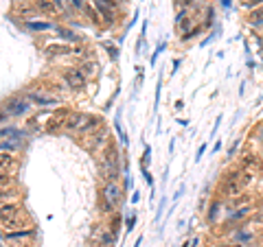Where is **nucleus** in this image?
Returning a JSON list of instances; mask_svg holds the SVG:
<instances>
[{
    "mask_svg": "<svg viewBox=\"0 0 263 247\" xmlns=\"http://www.w3.org/2000/svg\"><path fill=\"white\" fill-rule=\"evenodd\" d=\"M33 236H36V230L33 228H26V230H13V232H7L5 238L9 247H29Z\"/></svg>",
    "mask_w": 263,
    "mask_h": 247,
    "instance_id": "nucleus-3",
    "label": "nucleus"
},
{
    "mask_svg": "<svg viewBox=\"0 0 263 247\" xmlns=\"http://www.w3.org/2000/svg\"><path fill=\"white\" fill-rule=\"evenodd\" d=\"M101 201H103V208L106 212H112L114 205H119L123 201V190L116 182H106L103 186V193H101Z\"/></svg>",
    "mask_w": 263,
    "mask_h": 247,
    "instance_id": "nucleus-2",
    "label": "nucleus"
},
{
    "mask_svg": "<svg viewBox=\"0 0 263 247\" xmlns=\"http://www.w3.org/2000/svg\"><path fill=\"white\" fill-rule=\"evenodd\" d=\"M92 236L96 238V243H101L106 247L116 245V234L112 232V228H106V225H96V228L92 230Z\"/></svg>",
    "mask_w": 263,
    "mask_h": 247,
    "instance_id": "nucleus-8",
    "label": "nucleus"
},
{
    "mask_svg": "<svg viewBox=\"0 0 263 247\" xmlns=\"http://www.w3.org/2000/svg\"><path fill=\"white\" fill-rule=\"evenodd\" d=\"M61 79H64L66 86L75 92H79V90L86 88V74L81 72V68H66V70L61 72Z\"/></svg>",
    "mask_w": 263,
    "mask_h": 247,
    "instance_id": "nucleus-4",
    "label": "nucleus"
},
{
    "mask_svg": "<svg viewBox=\"0 0 263 247\" xmlns=\"http://www.w3.org/2000/svg\"><path fill=\"white\" fill-rule=\"evenodd\" d=\"M71 5L75 7V9H81V11H84L88 3H86V0H71Z\"/></svg>",
    "mask_w": 263,
    "mask_h": 247,
    "instance_id": "nucleus-25",
    "label": "nucleus"
},
{
    "mask_svg": "<svg viewBox=\"0 0 263 247\" xmlns=\"http://www.w3.org/2000/svg\"><path fill=\"white\" fill-rule=\"evenodd\" d=\"M53 3H57V5L61 7V5H64V0H53Z\"/></svg>",
    "mask_w": 263,
    "mask_h": 247,
    "instance_id": "nucleus-29",
    "label": "nucleus"
},
{
    "mask_svg": "<svg viewBox=\"0 0 263 247\" xmlns=\"http://www.w3.org/2000/svg\"><path fill=\"white\" fill-rule=\"evenodd\" d=\"M20 215H24L22 205L18 201H9V203H0V223H7L11 219H18Z\"/></svg>",
    "mask_w": 263,
    "mask_h": 247,
    "instance_id": "nucleus-7",
    "label": "nucleus"
},
{
    "mask_svg": "<svg viewBox=\"0 0 263 247\" xmlns=\"http://www.w3.org/2000/svg\"><path fill=\"white\" fill-rule=\"evenodd\" d=\"M57 33H59V37H64V39H77V35H75L73 31H68V29H57Z\"/></svg>",
    "mask_w": 263,
    "mask_h": 247,
    "instance_id": "nucleus-23",
    "label": "nucleus"
},
{
    "mask_svg": "<svg viewBox=\"0 0 263 247\" xmlns=\"http://www.w3.org/2000/svg\"><path fill=\"white\" fill-rule=\"evenodd\" d=\"M5 228V232H13V230H24V228H31V221H29V215H20L18 219H11L7 223H0Z\"/></svg>",
    "mask_w": 263,
    "mask_h": 247,
    "instance_id": "nucleus-12",
    "label": "nucleus"
},
{
    "mask_svg": "<svg viewBox=\"0 0 263 247\" xmlns=\"http://www.w3.org/2000/svg\"><path fill=\"white\" fill-rule=\"evenodd\" d=\"M29 99H11V101H7L5 103V112L7 114H9V116H22V114H26V112H29Z\"/></svg>",
    "mask_w": 263,
    "mask_h": 247,
    "instance_id": "nucleus-9",
    "label": "nucleus"
},
{
    "mask_svg": "<svg viewBox=\"0 0 263 247\" xmlns=\"http://www.w3.org/2000/svg\"><path fill=\"white\" fill-rule=\"evenodd\" d=\"M248 22L254 24V26L263 24V7H259V9H254V11L248 13Z\"/></svg>",
    "mask_w": 263,
    "mask_h": 247,
    "instance_id": "nucleus-17",
    "label": "nucleus"
},
{
    "mask_svg": "<svg viewBox=\"0 0 263 247\" xmlns=\"http://www.w3.org/2000/svg\"><path fill=\"white\" fill-rule=\"evenodd\" d=\"M5 118H7V112H0V122H3Z\"/></svg>",
    "mask_w": 263,
    "mask_h": 247,
    "instance_id": "nucleus-27",
    "label": "nucleus"
},
{
    "mask_svg": "<svg viewBox=\"0 0 263 247\" xmlns=\"http://www.w3.org/2000/svg\"><path fill=\"white\" fill-rule=\"evenodd\" d=\"M88 16H90V20H92L94 24H101V16H99V11H94V5H86V9H84Z\"/></svg>",
    "mask_w": 263,
    "mask_h": 247,
    "instance_id": "nucleus-21",
    "label": "nucleus"
},
{
    "mask_svg": "<svg viewBox=\"0 0 263 247\" xmlns=\"http://www.w3.org/2000/svg\"><path fill=\"white\" fill-rule=\"evenodd\" d=\"M0 151H9V153H18V145H16V142H3V145H0Z\"/></svg>",
    "mask_w": 263,
    "mask_h": 247,
    "instance_id": "nucleus-22",
    "label": "nucleus"
},
{
    "mask_svg": "<svg viewBox=\"0 0 263 247\" xmlns=\"http://www.w3.org/2000/svg\"><path fill=\"white\" fill-rule=\"evenodd\" d=\"M26 29L33 33H44L53 29V22H48V20H26Z\"/></svg>",
    "mask_w": 263,
    "mask_h": 247,
    "instance_id": "nucleus-16",
    "label": "nucleus"
},
{
    "mask_svg": "<svg viewBox=\"0 0 263 247\" xmlns=\"http://www.w3.org/2000/svg\"><path fill=\"white\" fill-rule=\"evenodd\" d=\"M18 167H20V162H18L16 153H9V151H0V171L16 175Z\"/></svg>",
    "mask_w": 263,
    "mask_h": 247,
    "instance_id": "nucleus-10",
    "label": "nucleus"
},
{
    "mask_svg": "<svg viewBox=\"0 0 263 247\" xmlns=\"http://www.w3.org/2000/svg\"><path fill=\"white\" fill-rule=\"evenodd\" d=\"M81 72H84V74H94V72H96V64H92V61H90V64H86L84 68H81Z\"/></svg>",
    "mask_w": 263,
    "mask_h": 247,
    "instance_id": "nucleus-24",
    "label": "nucleus"
},
{
    "mask_svg": "<svg viewBox=\"0 0 263 247\" xmlns=\"http://www.w3.org/2000/svg\"><path fill=\"white\" fill-rule=\"evenodd\" d=\"M94 247H106V245H101V243H96V245H94Z\"/></svg>",
    "mask_w": 263,
    "mask_h": 247,
    "instance_id": "nucleus-30",
    "label": "nucleus"
},
{
    "mask_svg": "<svg viewBox=\"0 0 263 247\" xmlns=\"http://www.w3.org/2000/svg\"><path fill=\"white\" fill-rule=\"evenodd\" d=\"M46 51L48 53H53V55H68V53H73L71 46H64V44H57V46H46Z\"/></svg>",
    "mask_w": 263,
    "mask_h": 247,
    "instance_id": "nucleus-20",
    "label": "nucleus"
},
{
    "mask_svg": "<svg viewBox=\"0 0 263 247\" xmlns=\"http://www.w3.org/2000/svg\"><path fill=\"white\" fill-rule=\"evenodd\" d=\"M221 3H224V7H231V0H221Z\"/></svg>",
    "mask_w": 263,
    "mask_h": 247,
    "instance_id": "nucleus-28",
    "label": "nucleus"
},
{
    "mask_svg": "<svg viewBox=\"0 0 263 247\" xmlns=\"http://www.w3.org/2000/svg\"><path fill=\"white\" fill-rule=\"evenodd\" d=\"M26 99H29L33 105L38 107H51V105H59V99L57 97H51L46 92H40V90H33V92H26Z\"/></svg>",
    "mask_w": 263,
    "mask_h": 247,
    "instance_id": "nucleus-6",
    "label": "nucleus"
},
{
    "mask_svg": "<svg viewBox=\"0 0 263 247\" xmlns=\"http://www.w3.org/2000/svg\"><path fill=\"white\" fill-rule=\"evenodd\" d=\"M11 184H16V177H13V173H5V171H0V188L11 186Z\"/></svg>",
    "mask_w": 263,
    "mask_h": 247,
    "instance_id": "nucleus-19",
    "label": "nucleus"
},
{
    "mask_svg": "<svg viewBox=\"0 0 263 247\" xmlns=\"http://www.w3.org/2000/svg\"><path fill=\"white\" fill-rule=\"evenodd\" d=\"M86 120H88V114H71L66 118L64 129H68V132H79V129L84 127Z\"/></svg>",
    "mask_w": 263,
    "mask_h": 247,
    "instance_id": "nucleus-13",
    "label": "nucleus"
},
{
    "mask_svg": "<svg viewBox=\"0 0 263 247\" xmlns=\"http://www.w3.org/2000/svg\"><path fill=\"white\" fill-rule=\"evenodd\" d=\"M103 5H108V7H112V9H116V0H101Z\"/></svg>",
    "mask_w": 263,
    "mask_h": 247,
    "instance_id": "nucleus-26",
    "label": "nucleus"
},
{
    "mask_svg": "<svg viewBox=\"0 0 263 247\" xmlns=\"http://www.w3.org/2000/svg\"><path fill=\"white\" fill-rule=\"evenodd\" d=\"M108 138H110L108 127H103V125H101L99 129H94L92 134H88V136H86L84 145H86L90 151H96V149H101V147H108V145H110Z\"/></svg>",
    "mask_w": 263,
    "mask_h": 247,
    "instance_id": "nucleus-5",
    "label": "nucleus"
},
{
    "mask_svg": "<svg viewBox=\"0 0 263 247\" xmlns=\"http://www.w3.org/2000/svg\"><path fill=\"white\" fill-rule=\"evenodd\" d=\"M33 7H36V13H42V16H59V5L53 0H33Z\"/></svg>",
    "mask_w": 263,
    "mask_h": 247,
    "instance_id": "nucleus-11",
    "label": "nucleus"
},
{
    "mask_svg": "<svg viewBox=\"0 0 263 247\" xmlns=\"http://www.w3.org/2000/svg\"><path fill=\"white\" fill-rule=\"evenodd\" d=\"M252 212V205H244V208H239L237 212H233L231 215V221H239V219H244V217H248Z\"/></svg>",
    "mask_w": 263,
    "mask_h": 247,
    "instance_id": "nucleus-18",
    "label": "nucleus"
},
{
    "mask_svg": "<svg viewBox=\"0 0 263 247\" xmlns=\"http://www.w3.org/2000/svg\"><path fill=\"white\" fill-rule=\"evenodd\" d=\"M101 171H103V177L108 182H116L119 180V173H121V160H119V151L116 147L110 142L106 147V151L101 153Z\"/></svg>",
    "mask_w": 263,
    "mask_h": 247,
    "instance_id": "nucleus-1",
    "label": "nucleus"
},
{
    "mask_svg": "<svg viewBox=\"0 0 263 247\" xmlns=\"http://www.w3.org/2000/svg\"><path fill=\"white\" fill-rule=\"evenodd\" d=\"M103 125V118H101V116H88V120L84 122V127H81L79 129V136H88V134H92L94 132V129H99Z\"/></svg>",
    "mask_w": 263,
    "mask_h": 247,
    "instance_id": "nucleus-15",
    "label": "nucleus"
},
{
    "mask_svg": "<svg viewBox=\"0 0 263 247\" xmlns=\"http://www.w3.org/2000/svg\"><path fill=\"white\" fill-rule=\"evenodd\" d=\"M20 188L16 186V184H11V186H5L0 188V203H9V201H18L20 199Z\"/></svg>",
    "mask_w": 263,
    "mask_h": 247,
    "instance_id": "nucleus-14",
    "label": "nucleus"
}]
</instances>
